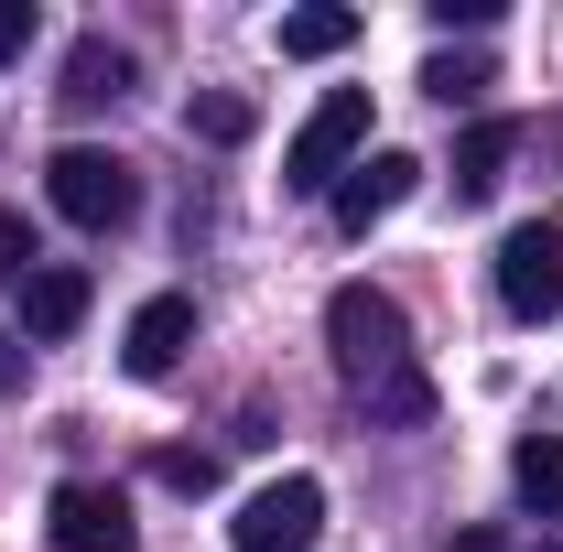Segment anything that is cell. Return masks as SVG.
Instances as JSON below:
<instances>
[{
	"mask_svg": "<svg viewBox=\"0 0 563 552\" xmlns=\"http://www.w3.org/2000/svg\"><path fill=\"white\" fill-rule=\"evenodd\" d=\"M76 325H87V272H76V261H44V272L22 281V336L55 346V336H76Z\"/></svg>",
	"mask_w": 563,
	"mask_h": 552,
	"instance_id": "9",
	"label": "cell"
},
{
	"mask_svg": "<svg viewBox=\"0 0 563 552\" xmlns=\"http://www.w3.org/2000/svg\"><path fill=\"white\" fill-rule=\"evenodd\" d=\"M412 185H422V152H357L347 185H336L325 207H336V228H347V239H368L390 207H412Z\"/></svg>",
	"mask_w": 563,
	"mask_h": 552,
	"instance_id": "6",
	"label": "cell"
},
{
	"mask_svg": "<svg viewBox=\"0 0 563 552\" xmlns=\"http://www.w3.org/2000/svg\"><path fill=\"white\" fill-rule=\"evenodd\" d=\"M314 531H325V487L314 477H272L228 520V552H314Z\"/></svg>",
	"mask_w": 563,
	"mask_h": 552,
	"instance_id": "5",
	"label": "cell"
},
{
	"mask_svg": "<svg viewBox=\"0 0 563 552\" xmlns=\"http://www.w3.org/2000/svg\"><path fill=\"white\" fill-rule=\"evenodd\" d=\"M44 207L66 217V228H87V239H109V228L141 217V174L120 152H98V141H66V152L44 163Z\"/></svg>",
	"mask_w": 563,
	"mask_h": 552,
	"instance_id": "2",
	"label": "cell"
},
{
	"mask_svg": "<svg viewBox=\"0 0 563 552\" xmlns=\"http://www.w3.org/2000/svg\"><path fill=\"white\" fill-rule=\"evenodd\" d=\"M152 477L174 487V498H207V487H217V455H207V444H174V455H163Z\"/></svg>",
	"mask_w": 563,
	"mask_h": 552,
	"instance_id": "16",
	"label": "cell"
},
{
	"mask_svg": "<svg viewBox=\"0 0 563 552\" xmlns=\"http://www.w3.org/2000/svg\"><path fill=\"white\" fill-rule=\"evenodd\" d=\"M520 152V120H477V131L455 141V207H477V196H498V163Z\"/></svg>",
	"mask_w": 563,
	"mask_h": 552,
	"instance_id": "12",
	"label": "cell"
},
{
	"mask_svg": "<svg viewBox=\"0 0 563 552\" xmlns=\"http://www.w3.org/2000/svg\"><path fill=\"white\" fill-rule=\"evenodd\" d=\"M498 303H509L520 325H553L563 314V228L553 217H520V228L498 239Z\"/></svg>",
	"mask_w": 563,
	"mask_h": 552,
	"instance_id": "4",
	"label": "cell"
},
{
	"mask_svg": "<svg viewBox=\"0 0 563 552\" xmlns=\"http://www.w3.org/2000/svg\"><path fill=\"white\" fill-rule=\"evenodd\" d=\"M44 520H55V552H131V498L98 477H66Z\"/></svg>",
	"mask_w": 563,
	"mask_h": 552,
	"instance_id": "7",
	"label": "cell"
},
{
	"mask_svg": "<svg viewBox=\"0 0 563 552\" xmlns=\"http://www.w3.org/2000/svg\"><path fill=\"white\" fill-rule=\"evenodd\" d=\"M33 272H44V261H33V228L0 207V281H33Z\"/></svg>",
	"mask_w": 563,
	"mask_h": 552,
	"instance_id": "17",
	"label": "cell"
},
{
	"mask_svg": "<svg viewBox=\"0 0 563 552\" xmlns=\"http://www.w3.org/2000/svg\"><path fill=\"white\" fill-rule=\"evenodd\" d=\"M185 131H196V141H250V98H228V87L185 98Z\"/></svg>",
	"mask_w": 563,
	"mask_h": 552,
	"instance_id": "14",
	"label": "cell"
},
{
	"mask_svg": "<svg viewBox=\"0 0 563 552\" xmlns=\"http://www.w3.org/2000/svg\"><path fill=\"white\" fill-rule=\"evenodd\" d=\"M22 44H33V0H0V66H11Z\"/></svg>",
	"mask_w": 563,
	"mask_h": 552,
	"instance_id": "18",
	"label": "cell"
},
{
	"mask_svg": "<svg viewBox=\"0 0 563 552\" xmlns=\"http://www.w3.org/2000/svg\"><path fill=\"white\" fill-rule=\"evenodd\" d=\"M357 44V11L347 0H303V11H282V55L292 66H325V55H347Z\"/></svg>",
	"mask_w": 563,
	"mask_h": 552,
	"instance_id": "11",
	"label": "cell"
},
{
	"mask_svg": "<svg viewBox=\"0 0 563 552\" xmlns=\"http://www.w3.org/2000/svg\"><path fill=\"white\" fill-rule=\"evenodd\" d=\"M325 346H336L347 390H379V379L412 368V314H401L379 281H336V292H325Z\"/></svg>",
	"mask_w": 563,
	"mask_h": 552,
	"instance_id": "1",
	"label": "cell"
},
{
	"mask_svg": "<svg viewBox=\"0 0 563 552\" xmlns=\"http://www.w3.org/2000/svg\"><path fill=\"white\" fill-rule=\"evenodd\" d=\"M422 87H433L444 109H466V98L488 87V66H477V55H433V66H422Z\"/></svg>",
	"mask_w": 563,
	"mask_h": 552,
	"instance_id": "15",
	"label": "cell"
},
{
	"mask_svg": "<svg viewBox=\"0 0 563 552\" xmlns=\"http://www.w3.org/2000/svg\"><path fill=\"white\" fill-rule=\"evenodd\" d=\"M357 152H368V87H325L314 120H303L292 152H282V196H336Z\"/></svg>",
	"mask_w": 563,
	"mask_h": 552,
	"instance_id": "3",
	"label": "cell"
},
{
	"mask_svg": "<svg viewBox=\"0 0 563 552\" xmlns=\"http://www.w3.org/2000/svg\"><path fill=\"white\" fill-rule=\"evenodd\" d=\"M66 109H120L131 98V55L109 44V33H87V44H66V87H55Z\"/></svg>",
	"mask_w": 563,
	"mask_h": 552,
	"instance_id": "10",
	"label": "cell"
},
{
	"mask_svg": "<svg viewBox=\"0 0 563 552\" xmlns=\"http://www.w3.org/2000/svg\"><path fill=\"white\" fill-rule=\"evenodd\" d=\"M185 346H196V303H185V292H152L131 314V336H120V357H131V379H174Z\"/></svg>",
	"mask_w": 563,
	"mask_h": 552,
	"instance_id": "8",
	"label": "cell"
},
{
	"mask_svg": "<svg viewBox=\"0 0 563 552\" xmlns=\"http://www.w3.org/2000/svg\"><path fill=\"white\" fill-rule=\"evenodd\" d=\"M509 487H520L531 509H563V433H520V455H509Z\"/></svg>",
	"mask_w": 563,
	"mask_h": 552,
	"instance_id": "13",
	"label": "cell"
},
{
	"mask_svg": "<svg viewBox=\"0 0 563 552\" xmlns=\"http://www.w3.org/2000/svg\"><path fill=\"white\" fill-rule=\"evenodd\" d=\"M11 379H22V336H0V390H11Z\"/></svg>",
	"mask_w": 563,
	"mask_h": 552,
	"instance_id": "19",
	"label": "cell"
}]
</instances>
